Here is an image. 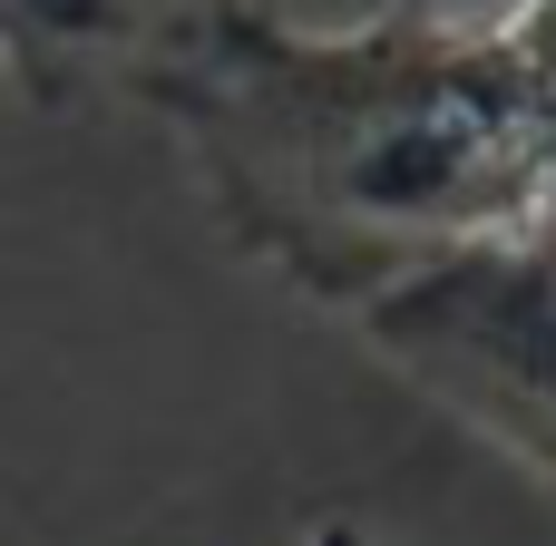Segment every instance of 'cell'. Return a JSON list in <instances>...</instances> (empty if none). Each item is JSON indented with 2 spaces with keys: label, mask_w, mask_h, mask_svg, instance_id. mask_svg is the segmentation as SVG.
I'll return each mask as SVG.
<instances>
[{
  "label": "cell",
  "mask_w": 556,
  "mask_h": 546,
  "mask_svg": "<svg viewBox=\"0 0 556 546\" xmlns=\"http://www.w3.org/2000/svg\"><path fill=\"white\" fill-rule=\"evenodd\" d=\"M117 78L176 127L225 234L323 313H362L410 264L547 215L489 20L303 29L264 0H176Z\"/></svg>",
  "instance_id": "6da1fadb"
},
{
  "label": "cell",
  "mask_w": 556,
  "mask_h": 546,
  "mask_svg": "<svg viewBox=\"0 0 556 546\" xmlns=\"http://www.w3.org/2000/svg\"><path fill=\"white\" fill-rule=\"evenodd\" d=\"M342 322L420 391H440L459 420L556 430V215H518L410 264Z\"/></svg>",
  "instance_id": "7a4b0ae2"
},
{
  "label": "cell",
  "mask_w": 556,
  "mask_h": 546,
  "mask_svg": "<svg viewBox=\"0 0 556 546\" xmlns=\"http://www.w3.org/2000/svg\"><path fill=\"white\" fill-rule=\"evenodd\" d=\"M176 0H0V59L29 88H68L98 68H127Z\"/></svg>",
  "instance_id": "3957f363"
},
{
  "label": "cell",
  "mask_w": 556,
  "mask_h": 546,
  "mask_svg": "<svg viewBox=\"0 0 556 546\" xmlns=\"http://www.w3.org/2000/svg\"><path fill=\"white\" fill-rule=\"evenodd\" d=\"M498 29V49H508V68H528V78H556V0H518L508 20H489Z\"/></svg>",
  "instance_id": "277c9868"
},
{
  "label": "cell",
  "mask_w": 556,
  "mask_h": 546,
  "mask_svg": "<svg viewBox=\"0 0 556 546\" xmlns=\"http://www.w3.org/2000/svg\"><path fill=\"white\" fill-rule=\"evenodd\" d=\"M293 546H381V537H371V528H352V518H313Z\"/></svg>",
  "instance_id": "5b68a950"
}]
</instances>
